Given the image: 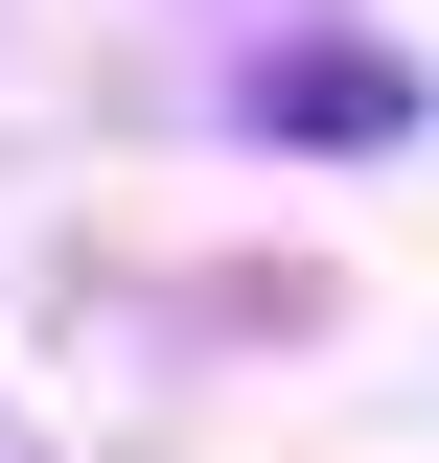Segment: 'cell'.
Here are the masks:
<instances>
[{
  "instance_id": "cell-2",
  "label": "cell",
  "mask_w": 439,
  "mask_h": 463,
  "mask_svg": "<svg viewBox=\"0 0 439 463\" xmlns=\"http://www.w3.org/2000/svg\"><path fill=\"white\" fill-rule=\"evenodd\" d=\"M0 463H23V440H0Z\"/></svg>"
},
{
  "instance_id": "cell-1",
  "label": "cell",
  "mask_w": 439,
  "mask_h": 463,
  "mask_svg": "<svg viewBox=\"0 0 439 463\" xmlns=\"http://www.w3.org/2000/svg\"><path fill=\"white\" fill-rule=\"evenodd\" d=\"M255 116H277V139H324V163H370V139H416V70L324 24V47H255Z\"/></svg>"
}]
</instances>
